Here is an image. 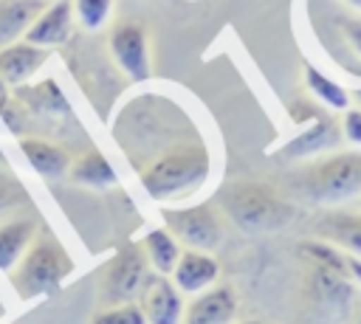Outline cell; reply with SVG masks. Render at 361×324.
I'll use <instances>...</instances> for the list:
<instances>
[{
  "label": "cell",
  "instance_id": "21",
  "mask_svg": "<svg viewBox=\"0 0 361 324\" xmlns=\"http://www.w3.org/2000/svg\"><path fill=\"white\" fill-rule=\"evenodd\" d=\"M113 11V0H73V14L82 28L99 31Z\"/></svg>",
  "mask_w": 361,
  "mask_h": 324
},
{
  "label": "cell",
  "instance_id": "6",
  "mask_svg": "<svg viewBox=\"0 0 361 324\" xmlns=\"http://www.w3.org/2000/svg\"><path fill=\"white\" fill-rule=\"evenodd\" d=\"M166 228L178 237V242H183L186 248L195 251H212L220 245L223 237V225L217 211L209 203L200 206H186V208H166L164 214Z\"/></svg>",
  "mask_w": 361,
  "mask_h": 324
},
{
  "label": "cell",
  "instance_id": "30",
  "mask_svg": "<svg viewBox=\"0 0 361 324\" xmlns=\"http://www.w3.org/2000/svg\"><path fill=\"white\" fill-rule=\"evenodd\" d=\"M358 324H361V316H358Z\"/></svg>",
  "mask_w": 361,
  "mask_h": 324
},
{
  "label": "cell",
  "instance_id": "19",
  "mask_svg": "<svg viewBox=\"0 0 361 324\" xmlns=\"http://www.w3.org/2000/svg\"><path fill=\"white\" fill-rule=\"evenodd\" d=\"M71 180L73 183H82V186H93V189H104V186H113L116 183V172L113 166L107 163V158L96 149H87L85 155H79L71 169H68Z\"/></svg>",
  "mask_w": 361,
  "mask_h": 324
},
{
  "label": "cell",
  "instance_id": "3",
  "mask_svg": "<svg viewBox=\"0 0 361 324\" xmlns=\"http://www.w3.org/2000/svg\"><path fill=\"white\" fill-rule=\"evenodd\" d=\"M223 208L243 231H276L296 217V206L259 180H231L223 186Z\"/></svg>",
  "mask_w": 361,
  "mask_h": 324
},
{
  "label": "cell",
  "instance_id": "23",
  "mask_svg": "<svg viewBox=\"0 0 361 324\" xmlns=\"http://www.w3.org/2000/svg\"><path fill=\"white\" fill-rule=\"evenodd\" d=\"M25 200H28L25 189L14 177H8V175L0 172V214L8 211V208H14V206H20V203H25Z\"/></svg>",
  "mask_w": 361,
  "mask_h": 324
},
{
  "label": "cell",
  "instance_id": "13",
  "mask_svg": "<svg viewBox=\"0 0 361 324\" xmlns=\"http://www.w3.org/2000/svg\"><path fill=\"white\" fill-rule=\"evenodd\" d=\"M220 276V265L209 251H195L186 248L172 270V282L178 285L180 293H200L212 287Z\"/></svg>",
  "mask_w": 361,
  "mask_h": 324
},
{
  "label": "cell",
  "instance_id": "9",
  "mask_svg": "<svg viewBox=\"0 0 361 324\" xmlns=\"http://www.w3.org/2000/svg\"><path fill=\"white\" fill-rule=\"evenodd\" d=\"M73 20H76L73 0H54L37 14V20L23 34V39H28L39 48H56V45L68 42V37L73 31Z\"/></svg>",
  "mask_w": 361,
  "mask_h": 324
},
{
  "label": "cell",
  "instance_id": "29",
  "mask_svg": "<svg viewBox=\"0 0 361 324\" xmlns=\"http://www.w3.org/2000/svg\"><path fill=\"white\" fill-rule=\"evenodd\" d=\"M353 96H355V101H358V107H361V87H358V90H355Z\"/></svg>",
  "mask_w": 361,
  "mask_h": 324
},
{
  "label": "cell",
  "instance_id": "26",
  "mask_svg": "<svg viewBox=\"0 0 361 324\" xmlns=\"http://www.w3.org/2000/svg\"><path fill=\"white\" fill-rule=\"evenodd\" d=\"M347 268H350V279L361 282V259L358 256H347Z\"/></svg>",
  "mask_w": 361,
  "mask_h": 324
},
{
  "label": "cell",
  "instance_id": "22",
  "mask_svg": "<svg viewBox=\"0 0 361 324\" xmlns=\"http://www.w3.org/2000/svg\"><path fill=\"white\" fill-rule=\"evenodd\" d=\"M93 324H147V316L138 301H124V304H110L107 310L96 313Z\"/></svg>",
  "mask_w": 361,
  "mask_h": 324
},
{
  "label": "cell",
  "instance_id": "25",
  "mask_svg": "<svg viewBox=\"0 0 361 324\" xmlns=\"http://www.w3.org/2000/svg\"><path fill=\"white\" fill-rule=\"evenodd\" d=\"M341 31L353 45V51L361 56V20H341Z\"/></svg>",
  "mask_w": 361,
  "mask_h": 324
},
{
  "label": "cell",
  "instance_id": "2",
  "mask_svg": "<svg viewBox=\"0 0 361 324\" xmlns=\"http://www.w3.org/2000/svg\"><path fill=\"white\" fill-rule=\"evenodd\" d=\"M212 172V158L203 144L172 147L155 158L144 172L141 183L152 200H175L197 192Z\"/></svg>",
  "mask_w": 361,
  "mask_h": 324
},
{
  "label": "cell",
  "instance_id": "11",
  "mask_svg": "<svg viewBox=\"0 0 361 324\" xmlns=\"http://www.w3.org/2000/svg\"><path fill=\"white\" fill-rule=\"evenodd\" d=\"M341 135H344V132L338 130V124H336L333 118L319 116V113H310L307 127H305L293 141H288V144L282 147V158H288V161L313 158V155H319V152H324V149L338 147Z\"/></svg>",
  "mask_w": 361,
  "mask_h": 324
},
{
  "label": "cell",
  "instance_id": "7",
  "mask_svg": "<svg viewBox=\"0 0 361 324\" xmlns=\"http://www.w3.org/2000/svg\"><path fill=\"white\" fill-rule=\"evenodd\" d=\"M110 54L116 59V65L133 79V82H144L152 73L149 65V42H147V31L141 23L124 20L110 31Z\"/></svg>",
  "mask_w": 361,
  "mask_h": 324
},
{
  "label": "cell",
  "instance_id": "1",
  "mask_svg": "<svg viewBox=\"0 0 361 324\" xmlns=\"http://www.w3.org/2000/svg\"><path fill=\"white\" fill-rule=\"evenodd\" d=\"M290 189L316 206H338L361 194V149L333 152L299 169Z\"/></svg>",
  "mask_w": 361,
  "mask_h": 324
},
{
  "label": "cell",
  "instance_id": "14",
  "mask_svg": "<svg viewBox=\"0 0 361 324\" xmlns=\"http://www.w3.org/2000/svg\"><path fill=\"white\" fill-rule=\"evenodd\" d=\"M316 231L327 239H333V245L344 248L350 256L361 259V214L353 211H327Z\"/></svg>",
  "mask_w": 361,
  "mask_h": 324
},
{
  "label": "cell",
  "instance_id": "4",
  "mask_svg": "<svg viewBox=\"0 0 361 324\" xmlns=\"http://www.w3.org/2000/svg\"><path fill=\"white\" fill-rule=\"evenodd\" d=\"M71 270H73V259L68 256V251L51 234L42 231L39 237L31 239L28 251L8 270V276L20 299H34L59 290V285Z\"/></svg>",
  "mask_w": 361,
  "mask_h": 324
},
{
  "label": "cell",
  "instance_id": "17",
  "mask_svg": "<svg viewBox=\"0 0 361 324\" xmlns=\"http://www.w3.org/2000/svg\"><path fill=\"white\" fill-rule=\"evenodd\" d=\"M34 231H37L34 220L0 223V268L3 270H11L23 259V254L28 251V245L34 239Z\"/></svg>",
  "mask_w": 361,
  "mask_h": 324
},
{
  "label": "cell",
  "instance_id": "24",
  "mask_svg": "<svg viewBox=\"0 0 361 324\" xmlns=\"http://www.w3.org/2000/svg\"><path fill=\"white\" fill-rule=\"evenodd\" d=\"M341 132L353 147H361V107H350L344 110V121H341Z\"/></svg>",
  "mask_w": 361,
  "mask_h": 324
},
{
  "label": "cell",
  "instance_id": "5",
  "mask_svg": "<svg viewBox=\"0 0 361 324\" xmlns=\"http://www.w3.org/2000/svg\"><path fill=\"white\" fill-rule=\"evenodd\" d=\"M149 273H147V254L138 245H127L121 248L104 268L102 276V301L110 304H124V301H135L147 285Z\"/></svg>",
  "mask_w": 361,
  "mask_h": 324
},
{
  "label": "cell",
  "instance_id": "15",
  "mask_svg": "<svg viewBox=\"0 0 361 324\" xmlns=\"http://www.w3.org/2000/svg\"><path fill=\"white\" fill-rule=\"evenodd\" d=\"M20 149L25 155V161L42 175V177H62L71 169V158L62 147L42 141V138H23Z\"/></svg>",
  "mask_w": 361,
  "mask_h": 324
},
{
  "label": "cell",
  "instance_id": "18",
  "mask_svg": "<svg viewBox=\"0 0 361 324\" xmlns=\"http://www.w3.org/2000/svg\"><path fill=\"white\" fill-rule=\"evenodd\" d=\"M144 254H147V262L155 268V273L161 276H172L178 259H180V242L178 237L169 231V228H155L144 237Z\"/></svg>",
  "mask_w": 361,
  "mask_h": 324
},
{
  "label": "cell",
  "instance_id": "27",
  "mask_svg": "<svg viewBox=\"0 0 361 324\" xmlns=\"http://www.w3.org/2000/svg\"><path fill=\"white\" fill-rule=\"evenodd\" d=\"M344 3H350L353 8H358V11H361V0H344Z\"/></svg>",
  "mask_w": 361,
  "mask_h": 324
},
{
  "label": "cell",
  "instance_id": "10",
  "mask_svg": "<svg viewBox=\"0 0 361 324\" xmlns=\"http://www.w3.org/2000/svg\"><path fill=\"white\" fill-rule=\"evenodd\" d=\"M237 316V299L234 290L226 285H212L186 304L183 324H234Z\"/></svg>",
  "mask_w": 361,
  "mask_h": 324
},
{
  "label": "cell",
  "instance_id": "12",
  "mask_svg": "<svg viewBox=\"0 0 361 324\" xmlns=\"http://www.w3.org/2000/svg\"><path fill=\"white\" fill-rule=\"evenodd\" d=\"M48 59V48H39L28 39H14L0 48V82L23 85L31 79Z\"/></svg>",
  "mask_w": 361,
  "mask_h": 324
},
{
  "label": "cell",
  "instance_id": "20",
  "mask_svg": "<svg viewBox=\"0 0 361 324\" xmlns=\"http://www.w3.org/2000/svg\"><path fill=\"white\" fill-rule=\"evenodd\" d=\"M305 85L307 90L330 110H350V93L338 82H333L327 73L316 70L313 65H305Z\"/></svg>",
  "mask_w": 361,
  "mask_h": 324
},
{
  "label": "cell",
  "instance_id": "28",
  "mask_svg": "<svg viewBox=\"0 0 361 324\" xmlns=\"http://www.w3.org/2000/svg\"><path fill=\"white\" fill-rule=\"evenodd\" d=\"M234 324H265V321H257V318H248V321H234Z\"/></svg>",
  "mask_w": 361,
  "mask_h": 324
},
{
  "label": "cell",
  "instance_id": "8",
  "mask_svg": "<svg viewBox=\"0 0 361 324\" xmlns=\"http://www.w3.org/2000/svg\"><path fill=\"white\" fill-rule=\"evenodd\" d=\"M138 304L147 316V324H183V293L178 290L175 282H169L166 276L155 273L147 279Z\"/></svg>",
  "mask_w": 361,
  "mask_h": 324
},
{
  "label": "cell",
  "instance_id": "16",
  "mask_svg": "<svg viewBox=\"0 0 361 324\" xmlns=\"http://www.w3.org/2000/svg\"><path fill=\"white\" fill-rule=\"evenodd\" d=\"M45 6V0H0V39L8 45L14 37H23Z\"/></svg>",
  "mask_w": 361,
  "mask_h": 324
}]
</instances>
